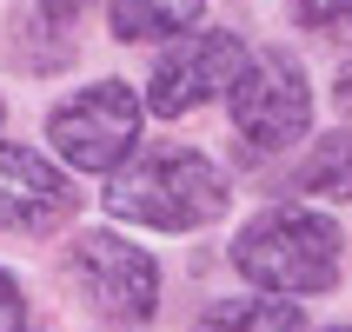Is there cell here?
I'll use <instances>...</instances> for the list:
<instances>
[{
	"mask_svg": "<svg viewBox=\"0 0 352 332\" xmlns=\"http://www.w3.org/2000/svg\"><path fill=\"white\" fill-rule=\"evenodd\" d=\"M233 266H239L246 286L279 293V299L326 293V286H339V266H346V233H339L326 213L273 206V213H259L253 226L233 239Z\"/></svg>",
	"mask_w": 352,
	"mask_h": 332,
	"instance_id": "obj_1",
	"label": "cell"
},
{
	"mask_svg": "<svg viewBox=\"0 0 352 332\" xmlns=\"http://www.w3.org/2000/svg\"><path fill=\"white\" fill-rule=\"evenodd\" d=\"M107 213L133 219V226H160V233H193V226L226 213V173L206 153L166 146V153H146L126 173H113Z\"/></svg>",
	"mask_w": 352,
	"mask_h": 332,
	"instance_id": "obj_2",
	"label": "cell"
},
{
	"mask_svg": "<svg viewBox=\"0 0 352 332\" xmlns=\"http://www.w3.org/2000/svg\"><path fill=\"white\" fill-rule=\"evenodd\" d=\"M226 100H233V126L253 153H286L313 126V87H306V67L286 47L246 54L233 87H226Z\"/></svg>",
	"mask_w": 352,
	"mask_h": 332,
	"instance_id": "obj_3",
	"label": "cell"
},
{
	"mask_svg": "<svg viewBox=\"0 0 352 332\" xmlns=\"http://www.w3.org/2000/svg\"><path fill=\"white\" fill-rule=\"evenodd\" d=\"M47 140L74 173H113L140 146V93L126 80H94L47 113Z\"/></svg>",
	"mask_w": 352,
	"mask_h": 332,
	"instance_id": "obj_4",
	"label": "cell"
},
{
	"mask_svg": "<svg viewBox=\"0 0 352 332\" xmlns=\"http://www.w3.org/2000/svg\"><path fill=\"white\" fill-rule=\"evenodd\" d=\"M67 279H74L87 306L113 326H146L160 306V266L153 253L126 246L120 233H80L67 253Z\"/></svg>",
	"mask_w": 352,
	"mask_h": 332,
	"instance_id": "obj_5",
	"label": "cell"
},
{
	"mask_svg": "<svg viewBox=\"0 0 352 332\" xmlns=\"http://www.w3.org/2000/svg\"><path fill=\"white\" fill-rule=\"evenodd\" d=\"M246 60V40L226 34V27H206V34H179L166 54L153 60V80H146V113L160 120H179L206 107L213 93H226Z\"/></svg>",
	"mask_w": 352,
	"mask_h": 332,
	"instance_id": "obj_6",
	"label": "cell"
},
{
	"mask_svg": "<svg viewBox=\"0 0 352 332\" xmlns=\"http://www.w3.org/2000/svg\"><path fill=\"white\" fill-rule=\"evenodd\" d=\"M80 206L74 179L34 146H0V233H54Z\"/></svg>",
	"mask_w": 352,
	"mask_h": 332,
	"instance_id": "obj_7",
	"label": "cell"
},
{
	"mask_svg": "<svg viewBox=\"0 0 352 332\" xmlns=\"http://www.w3.org/2000/svg\"><path fill=\"white\" fill-rule=\"evenodd\" d=\"M87 0H27L14 14V60L34 74H60L74 60V27Z\"/></svg>",
	"mask_w": 352,
	"mask_h": 332,
	"instance_id": "obj_8",
	"label": "cell"
},
{
	"mask_svg": "<svg viewBox=\"0 0 352 332\" xmlns=\"http://www.w3.org/2000/svg\"><path fill=\"white\" fill-rule=\"evenodd\" d=\"M206 0H107L113 40H173L199 20Z\"/></svg>",
	"mask_w": 352,
	"mask_h": 332,
	"instance_id": "obj_9",
	"label": "cell"
},
{
	"mask_svg": "<svg viewBox=\"0 0 352 332\" xmlns=\"http://www.w3.org/2000/svg\"><path fill=\"white\" fill-rule=\"evenodd\" d=\"M293 193L306 199H352V133H326L293 173Z\"/></svg>",
	"mask_w": 352,
	"mask_h": 332,
	"instance_id": "obj_10",
	"label": "cell"
},
{
	"mask_svg": "<svg viewBox=\"0 0 352 332\" xmlns=\"http://www.w3.org/2000/svg\"><path fill=\"white\" fill-rule=\"evenodd\" d=\"M199 332H306V319H299L293 299H226V306H213V313L199 319Z\"/></svg>",
	"mask_w": 352,
	"mask_h": 332,
	"instance_id": "obj_11",
	"label": "cell"
},
{
	"mask_svg": "<svg viewBox=\"0 0 352 332\" xmlns=\"http://www.w3.org/2000/svg\"><path fill=\"white\" fill-rule=\"evenodd\" d=\"M293 20L299 27H339V20H352V0H293Z\"/></svg>",
	"mask_w": 352,
	"mask_h": 332,
	"instance_id": "obj_12",
	"label": "cell"
},
{
	"mask_svg": "<svg viewBox=\"0 0 352 332\" xmlns=\"http://www.w3.org/2000/svg\"><path fill=\"white\" fill-rule=\"evenodd\" d=\"M27 326V299H20V279L0 266V332H20Z\"/></svg>",
	"mask_w": 352,
	"mask_h": 332,
	"instance_id": "obj_13",
	"label": "cell"
},
{
	"mask_svg": "<svg viewBox=\"0 0 352 332\" xmlns=\"http://www.w3.org/2000/svg\"><path fill=\"white\" fill-rule=\"evenodd\" d=\"M333 100H339V113H352V60L333 74Z\"/></svg>",
	"mask_w": 352,
	"mask_h": 332,
	"instance_id": "obj_14",
	"label": "cell"
},
{
	"mask_svg": "<svg viewBox=\"0 0 352 332\" xmlns=\"http://www.w3.org/2000/svg\"><path fill=\"white\" fill-rule=\"evenodd\" d=\"M333 332H346V326H333Z\"/></svg>",
	"mask_w": 352,
	"mask_h": 332,
	"instance_id": "obj_15",
	"label": "cell"
}]
</instances>
